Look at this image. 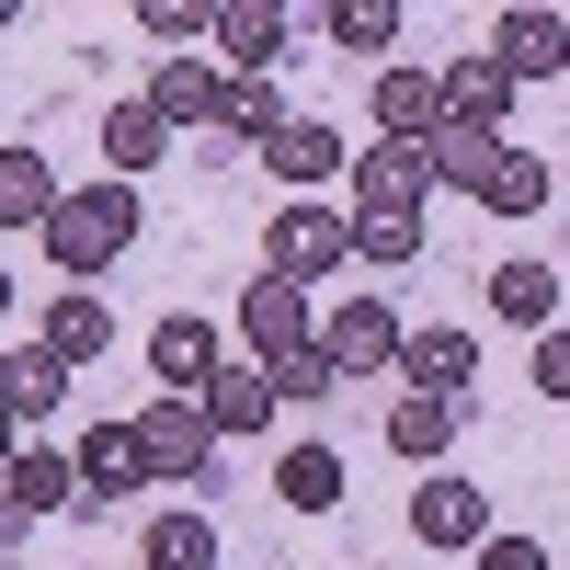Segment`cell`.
Returning a JSON list of instances; mask_svg holds the SVG:
<instances>
[{"label":"cell","mask_w":570,"mask_h":570,"mask_svg":"<svg viewBox=\"0 0 570 570\" xmlns=\"http://www.w3.org/2000/svg\"><path fill=\"white\" fill-rule=\"evenodd\" d=\"M411 537H422V548H480V537H491V491L468 480V468H422V491H411Z\"/></svg>","instance_id":"5b68a950"},{"label":"cell","mask_w":570,"mask_h":570,"mask_svg":"<svg viewBox=\"0 0 570 570\" xmlns=\"http://www.w3.org/2000/svg\"><path fill=\"white\" fill-rule=\"evenodd\" d=\"M137 456H149V480H206L217 434H206L195 400H160V411H137Z\"/></svg>","instance_id":"9c48e42d"},{"label":"cell","mask_w":570,"mask_h":570,"mask_svg":"<svg viewBox=\"0 0 570 570\" xmlns=\"http://www.w3.org/2000/svg\"><path fill=\"white\" fill-rule=\"evenodd\" d=\"M491 160H502V137H468V126H434V137H422V171H434V183H456V195H480V183H491Z\"/></svg>","instance_id":"4316f807"},{"label":"cell","mask_w":570,"mask_h":570,"mask_svg":"<svg viewBox=\"0 0 570 570\" xmlns=\"http://www.w3.org/2000/svg\"><path fill=\"white\" fill-rule=\"evenodd\" d=\"M263 376H274V411H308V400H331V389H343V376H331V354H320V343H297V354H274Z\"/></svg>","instance_id":"f546056e"},{"label":"cell","mask_w":570,"mask_h":570,"mask_svg":"<svg viewBox=\"0 0 570 570\" xmlns=\"http://www.w3.org/2000/svg\"><path fill=\"white\" fill-rule=\"evenodd\" d=\"M0 35H12V0H0Z\"/></svg>","instance_id":"f35d334b"},{"label":"cell","mask_w":570,"mask_h":570,"mask_svg":"<svg viewBox=\"0 0 570 570\" xmlns=\"http://www.w3.org/2000/svg\"><path fill=\"white\" fill-rule=\"evenodd\" d=\"M69 468H80V513H115V502H137V491H149L137 422H91V434L69 445Z\"/></svg>","instance_id":"8992f818"},{"label":"cell","mask_w":570,"mask_h":570,"mask_svg":"<svg viewBox=\"0 0 570 570\" xmlns=\"http://www.w3.org/2000/svg\"><path fill=\"white\" fill-rule=\"evenodd\" d=\"M285 35H297V23H285L274 0H217V23H206V46L228 58V80H263L285 58Z\"/></svg>","instance_id":"7c38bea8"},{"label":"cell","mask_w":570,"mask_h":570,"mask_svg":"<svg viewBox=\"0 0 570 570\" xmlns=\"http://www.w3.org/2000/svg\"><path fill=\"white\" fill-rule=\"evenodd\" d=\"M468 559H480V570H548V548H537V537H502V525L468 548Z\"/></svg>","instance_id":"e575fe53"},{"label":"cell","mask_w":570,"mask_h":570,"mask_svg":"<svg viewBox=\"0 0 570 570\" xmlns=\"http://www.w3.org/2000/svg\"><path fill=\"white\" fill-rule=\"evenodd\" d=\"M126 570H137V559H126Z\"/></svg>","instance_id":"ab89813d"},{"label":"cell","mask_w":570,"mask_h":570,"mask_svg":"<svg viewBox=\"0 0 570 570\" xmlns=\"http://www.w3.org/2000/svg\"><path fill=\"white\" fill-rule=\"evenodd\" d=\"M58 195H69V183L46 171V149H35V137H12V149H0V228H46V217H58Z\"/></svg>","instance_id":"e0dca14e"},{"label":"cell","mask_w":570,"mask_h":570,"mask_svg":"<svg viewBox=\"0 0 570 570\" xmlns=\"http://www.w3.org/2000/svg\"><path fill=\"white\" fill-rule=\"evenodd\" d=\"M137 570H217V525L195 502H160L149 537H137Z\"/></svg>","instance_id":"ffe728a7"},{"label":"cell","mask_w":570,"mask_h":570,"mask_svg":"<svg viewBox=\"0 0 570 570\" xmlns=\"http://www.w3.org/2000/svg\"><path fill=\"white\" fill-rule=\"evenodd\" d=\"M217 91H228V69H206V58H160V80L137 91L171 137H195V126H217Z\"/></svg>","instance_id":"9a60e30c"},{"label":"cell","mask_w":570,"mask_h":570,"mask_svg":"<svg viewBox=\"0 0 570 570\" xmlns=\"http://www.w3.org/2000/svg\"><path fill=\"white\" fill-rule=\"evenodd\" d=\"M274 502L285 513H343V445H285L274 456Z\"/></svg>","instance_id":"7402d4cb"},{"label":"cell","mask_w":570,"mask_h":570,"mask_svg":"<svg viewBox=\"0 0 570 570\" xmlns=\"http://www.w3.org/2000/svg\"><path fill=\"white\" fill-rule=\"evenodd\" d=\"M400 308L389 297H343V308H320V354H331V376H376V365H400Z\"/></svg>","instance_id":"277c9868"},{"label":"cell","mask_w":570,"mask_h":570,"mask_svg":"<svg viewBox=\"0 0 570 570\" xmlns=\"http://www.w3.org/2000/svg\"><path fill=\"white\" fill-rule=\"evenodd\" d=\"M240 331H252V365H274V354L320 343V308H308V285H285V274H252V285H240Z\"/></svg>","instance_id":"ba28073f"},{"label":"cell","mask_w":570,"mask_h":570,"mask_svg":"<svg viewBox=\"0 0 570 570\" xmlns=\"http://www.w3.org/2000/svg\"><path fill=\"white\" fill-rule=\"evenodd\" d=\"M263 160H274V183H297V195H320L331 171H354V137H343V126H320V115H285V126L263 137Z\"/></svg>","instance_id":"8fae6325"},{"label":"cell","mask_w":570,"mask_h":570,"mask_svg":"<svg viewBox=\"0 0 570 570\" xmlns=\"http://www.w3.org/2000/svg\"><path fill=\"white\" fill-rule=\"evenodd\" d=\"M434 104H445V126H468V137H502V126H513V80L491 69V46H480V58L434 69Z\"/></svg>","instance_id":"4fadbf2b"},{"label":"cell","mask_w":570,"mask_h":570,"mask_svg":"<svg viewBox=\"0 0 570 570\" xmlns=\"http://www.w3.org/2000/svg\"><path fill=\"white\" fill-rule=\"evenodd\" d=\"M0 502H12L23 525H35V513H80V468H69V445H23L12 468H0Z\"/></svg>","instance_id":"5bb4252c"},{"label":"cell","mask_w":570,"mask_h":570,"mask_svg":"<svg viewBox=\"0 0 570 570\" xmlns=\"http://www.w3.org/2000/svg\"><path fill=\"white\" fill-rule=\"evenodd\" d=\"M35 240L58 252V274H69V285H91V274H104V263L137 240V183H115V171H104V183H69L58 217H46Z\"/></svg>","instance_id":"6da1fadb"},{"label":"cell","mask_w":570,"mask_h":570,"mask_svg":"<svg viewBox=\"0 0 570 570\" xmlns=\"http://www.w3.org/2000/svg\"><path fill=\"white\" fill-rule=\"evenodd\" d=\"M217 126H228V137H252V149H263V137L285 126V115H274V80H228V91H217Z\"/></svg>","instance_id":"4dcf8cb0"},{"label":"cell","mask_w":570,"mask_h":570,"mask_svg":"<svg viewBox=\"0 0 570 570\" xmlns=\"http://www.w3.org/2000/svg\"><path fill=\"white\" fill-rule=\"evenodd\" d=\"M434 126H445V104H434V69H376V137L422 149Z\"/></svg>","instance_id":"44dd1931"},{"label":"cell","mask_w":570,"mask_h":570,"mask_svg":"<svg viewBox=\"0 0 570 570\" xmlns=\"http://www.w3.org/2000/svg\"><path fill=\"white\" fill-rule=\"evenodd\" d=\"M195 411H206V434H263V422H274V376L263 365H217L195 389Z\"/></svg>","instance_id":"d6986e66"},{"label":"cell","mask_w":570,"mask_h":570,"mask_svg":"<svg viewBox=\"0 0 570 570\" xmlns=\"http://www.w3.org/2000/svg\"><path fill=\"white\" fill-rule=\"evenodd\" d=\"M12 456H23V422H12V411H0V468H12Z\"/></svg>","instance_id":"d590c367"},{"label":"cell","mask_w":570,"mask_h":570,"mask_svg":"<svg viewBox=\"0 0 570 570\" xmlns=\"http://www.w3.org/2000/svg\"><path fill=\"white\" fill-rule=\"evenodd\" d=\"M137 23H149V35L171 46V58H195V46H206V23H217V0H149Z\"/></svg>","instance_id":"1f68e13d"},{"label":"cell","mask_w":570,"mask_h":570,"mask_svg":"<svg viewBox=\"0 0 570 570\" xmlns=\"http://www.w3.org/2000/svg\"><path fill=\"white\" fill-rule=\"evenodd\" d=\"M343 263H354V217H331L320 195L274 206V228H263V274H285V285H320V274H343Z\"/></svg>","instance_id":"7a4b0ae2"},{"label":"cell","mask_w":570,"mask_h":570,"mask_svg":"<svg viewBox=\"0 0 570 570\" xmlns=\"http://www.w3.org/2000/svg\"><path fill=\"white\" fill-rule=\"evenodd\" d=\"M537 400H570V331L559 320L537 331Z\"/></svg>","instance_id":"836d02e7"},{"label":"cell","mask_w":570,"mask_h":570,"mask_svg":"<svg viewBox=\"0 0 570 570\" xmlns=\"http://www.w3.org/2000/svg\"><path fill=\"white\" fill-rule=\"evenodd\" d=\"M0 320H12V263H0Z\"/></svg>","instance_id":"74e56055"},{"label":"cell","mask_w":570,"mask_h":570,"mask_svg":"<svg viewBox=\"0 0 570 570\" xmlns=\"http://www.w3.org/2000/svg\"><path fill=\"white\" fill-rule=\"evenodd\" d=\"M491 69L525 91V80H559L570 69V12H502L491 23Z\"/></svg>","instance_id":"30bf717a"},{"label":"cell","mask_w":570,"mask_h":570,"mask_svg":"<svg viewBox=\"0 0 570 570\" xmlns=\"http://www.w3.org/2000/svg\"><path fill=\"white\" fill-rule=\"evenodd\" d=\"M320 35H331V46H354V58H389V46H400V0H331Z\"/></svg>","instance_id":"f1b7e54d"},{"label":"cell","mask_w":570,"mask_h":570,"mask_svg":"<svg viewBox=\"0 0 570 570\" xmlns=\"http://www.w3.org/2000/svg\"><path fill=\"white\" fill-rule=\"evenodd\" d=\"M491 308L525 320V331H548V320H559V263H502V274H491Z\"/></svg>","instance_id":"83f0119b"},{"label":"cell","mask_w":570,"mask_h":570,"mask_svg":"<svg viewBox=\"0 0 570 570\" xmlns=\"http://www.w3.org/2000/svg\"><path fill=\"white\" fill-rule=\"evenodd\" d=\"M480 206H491V217H548V160L502 137V160H491V183H480Z\"/></svg>","instance_id":"484cf974"},{"label":"cell","mask_w":570,"mask_h":570,"mask_svg":"<svg viewBox=\"0 0 570 570\" xmlns=\"http://www.w3.org/2000/svg\"><path fill=\"white\" fill-rule=\"evenodd\" d=\"M160 149H171V126H160V115L137 104V91H126V104L104 115V160H115V183H137V171H149Z\"/></svg>","instance_id":"d4e9b609"},{"label":"cell","mask_w":570,"mask_h":570,"mask_svg":"<svg viewBox=\"0 0 570 570\" xmlns=\"http://www.w3.org/2000/svg\"><path fill=\"white\" fill-rule=\"evenodd\" d=\"M0 411H12V422H35V411H69V365L46 354V343H12V354H0Z\"/></svg>","instance_id":"603a6c76"},{"label":"cell","mask_w":570,"mask_h":570,"mask_svg":"<svg viewBox=\"0 0 570 570\" xmlns=\"http://www.w3.org/2000/svg\"><path fill=\"white\" fill-rule=\"evenodd\" d=\"M400 389H411V400H468V389H480V331L411 320V331H400Z\"/></svg>","instance_id":"3957f363"},{"label":"cell","mask_w":570,"mask_h":570,"mask_svg":"<svg viewBox=\"0 0 570 570\" xmlns=\"http://www.w3.org/2000/svg\"><path fill=\"white\" fill-rule=\"evenodd\" d=\"M35 343H46V354H58V365L80 376V365H104V343H115V308L91 297V285H69V297L46 308V331H35Z\"/></svg>","instance_id":"2e32d148"},{"label":"cell","mask_w":570,"mask_h":570,"mask_svg":"<svg viewBox=\"0 0 570 570\" xmlns=\"http://www.w3.org/2000/svg\"><path fill=\"white\" fill-rule=\"evenodd\" d=\"M12 548H23V513H12V502H0V559H12Z\"/></svg>","instance_id":"8d00e7d4"},{"label":"cell","mask_w":570,"mask_h":570,"mask_svg":"<svg viewBox=\"0 0 570 570\" xmlns=\"http://www.w3.org/2000/svg\"><path fill=\"white\" fill-rule=\"evenodd\" d=\"M149 376H160V389H171V400H195V389H206V376H217V331L171 308V320L149 331Z\"/></svg>","instance_id":"ac0fdd59"},{"label":"cell","mask_w":570,"mask_h":570,"mask_svg":"<svg viewBox=\"0 0 570 570\" xmlns=\"http://www.w3.org/2000/svg\"><path fill=\"white\" fill-rule=\"evenodd\" d=\"M354 263H422V217H354Z\"/></svg>","instance_id":"d6a6232c"},{"label":"cell","mask_w":570,"mask_h":570,"mask_svg":"<svg viewBox=\"0 0 570 570\" xmlns=\"http://www.w3.org/2000/svg\"><path fill=\"white\" fill-rule=\"evenodd\" d=\"M456 422H468L456 400H411V389H400V411H389V445H400L411 468H445V445H456Z\"/></svg>","instance_id":"cb8c5ba5"},{"label":"cell","mask_w":570,"mask_h":570,"mask_svg":"<svg viewBox=\"0 0 570 570\" xmlns=\"http://www.w3.org/2000/svg\"><path fill=\"white\" fill-rule=\"evenodd\" d=\"M343 183H354V217H422V195H434L422 149H400V137H365Z\"/></svg>","instance_id":"52a82bcc"}]
</instances>
